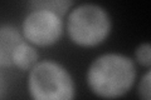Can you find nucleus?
Listing matches in <instances>:
<instances>
[{
    "mask_svg": "<svg viewBox=\"0 0 151 100\" xmlns=\"http://www.w3.org/2000/svg\"><path fill=\"white\" fill-rule=\"evenodd\" d=\"M30 10H47L64 16L69 11L73 0H28Z\"/></svg>",
    "mask_w": 151,
    "mask_h": 100,
    "instance_id": "7",
    "label": "nucleus"
},
{
    "mask_svg": "<svg viewBox=\"0 0 151 100\" xmlns=\"http://www.w3.org/2000/svg\"><path fill=\"white\" fill-rule=\"evenodd\" d=\"M24 40L22 31L12 25H0V66H13V54Z\"/></svg>",
    "mask_w": 151,
    "mask_h": 100,
    "instance_id": "5",
    "label": "nucleus"
},
{
    "mask_svg": "<svg viewBox=\"0 0 151 100\" xmlns=\"http://www.w3.org/2000/svg\"><path fill=\"white\" fill-rule=\"evenodd\" d=\"M38 61L39 60L35 46L24 39L13 54V66L23 71H29Z\"/></svg>",
    "mask_w": 151,
    "mask_h": 100,
    "instance_id": "6",
    "label": "nucleus"
},
{
    "mask_svg": "<svg viewBox=\"0 0 151 100\" xmlns=\"http://www.w3.org/2000/svg\"><path fill=\"white\" fill-rule=\"evenodd\" d=\"M137 75L135 61L119 53L97 56L88 66L86 82L89 91L98 98L117 99L131 90Z\"/></svg>",
    "mask_w": 151,
    "mask_h": 100,
    "instance_id": "1",
    "label": "nucleus"
},
{
    "mask_svg": "<svg viewBox=\"0 0 151 100\" xmlns=\"http://www.w3.org/2000/svg\"><path fill=\"white\" fill-rule=\"evenodd\" d=\"M1 91H4V83H3V79L0 78V98L3 96V95H1Z\"/></svg>",
    "mask_w": 151,
    "mask_h": 100,
    "instance_id": "10",
    "label": "nucleus"
},
{
    "mask_svg": "<svg viewBox=\"0 0 151 100\" xmlns=\"http://www.w3.org/2000/svg\"><path fill=\"white\" fill-rule=\"evenodd\" d=\"M135 59L136 61L146 69L151 66V46L147 41L140 44L135 50Z\"/></svg>",
    "mask_w": 151,
    "mask_h": 100,
    "instance_id": "8",
    "label": "nucleus"
},
{
    "mask_svg": "<svg viewBox=\"0 0 151 100\" xmlns=\"http://www.w3.org/2000/svg\"><path fill=\"white\" fill-rule=\"evenodd\" d=\"M112 29L111 16L105 8L86 3L74 8L67 19V33L70 41L81 48L102 44Z\"/></svg>",
    "mask_w": 151,
    "mask_h": 100,
    "instance_id": "2",
    "label": "nucleus"
},
{
    "mask_svg": "<svg viewBox=\"0 0 151 100\" xmlns=\"http://www.w3.org/2000/svg\"><path fill=\"white\" fill-rule=\"evenodd\" d=\"M63 18L47 10H30L22 24L23 38L34 46L57 44L63 34Z\"/></svg>",
    "mask_w": 151,
    "mask_h": 100,
    "instance_id": "4",
    "label": "nucleus"
},
{
    "mask_svg": "<svg viewBox=\"0 0 151 100\" xmlns=\"http://www.w3.org/2000/svg\"><path fill=\"white\" fill-rule=\"evenodd\" d=\"M28 91L35 100H72L76 96V85L62 64L42 60L29 70Z\"/></svg>",
    "mask_w": 151,
    "mask_h": 100,
    "instance_id": "3",
    "label": "nucleus"
},
{
    "mask_svg": "<svg viewBox=\"0 0 151 100\" xmlns=\"http://www.w3.org/2000/svg\"><path fill=\"white\" fill-rule=\"evenodd\" d=\"M151 73L147 70L141 78L139 87H137V94L141 99L144 100H150L151 99Z\"/></svg>",
    "mask_w": 151,
    "mask_h": 100,
    "instance_id": "9",
    "label": "nucleus"
}]
</instances>
